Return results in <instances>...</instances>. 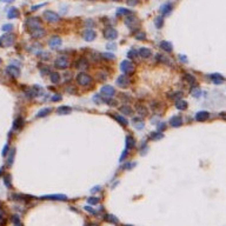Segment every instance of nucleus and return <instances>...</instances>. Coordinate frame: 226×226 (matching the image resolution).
<instances>
[{"instance_id": "1", "label": "nucleus", "mask_w": 226, "mask_h": 226, "mask_svg": "<svg viewBox=\"0 0 226 226\" xmlns=\"http://www.w3.org/2000/svg\"><path fill=\"white\" fill-rule=\"evenodd\" d=\"M14 40H15V36L14 34H11V33H6L4 36L0 37V47H9L14 44Z\"/></svg>"}, {"instance_id": "2", "label": "nucleus", "mask_w": 226, "mask_h": 226, "mask_svg": "<svg viewBox=\"0 0 226 226\" xmlns=\"http://www.w3.org/2000/svg\"><path fill=\"white\" fill-rule=\"evenodd\" d=\"M77 82L79 85H81V86H89L92 82V78L90 77L89 74H86L84 72H80L77 75Z\"/></svg>"}, {"instance_id": "3", "label": "nucleus", "mask_w": 226, "mask_h": 226, "mask_svg": "<svg viewBox=\"0 0 226 226\" xmlns=\"http://www.w3.org/2000/svg\"><path fill=\"white\" fill-rule=\"evenodd\" d=\"M42 17H44V19L46 21H48V23H52V24H56L58 23V21L60 20L59 15L54 12H52V11H45L44 13H42Z\"/></svg>"}, {"instance_id": "4", "label": "nucleus", "mask_w": 226, "mask_h": 226, "mask_svg": "<svg viewBox=\"0 0 226 226\" xmlns=\"http://www.w3.org/2000/svg\"><path fill=\"white\" fill-rule=\"evenodd\" d=\"M100 93H101L100 94L101 97H105L106 99H110L115 94V90H114V87H112V86L106 85V86H103V87L100 89Z\"/></svg>"}, {"instance_id": "5", "label": "nucleus", "mask_w": 226, "mask_h": 226, "mask_svg": "<svg viewBox=\"0 0 226 226\" xmlns=\"http://www.w3.org/2000/svg\"><path fill=\"white\" fill-rule=\"evenodd\" d=\"M54 66L57 68H60V70H65L68 67V59L65 57V56H60L56 59L54 61Z\"/></svg>"}, {"instance_id": "6", "label": "nucleus", "mask_w": 226, "mask_h": 226, "mask_svg": "<svg viewBox=\"0 0 226 226\" xmlns=\"http://www.w3.org/2000/svg\"><path fill=\"white\" fill-rule=\"evenodd\" d=\"M120 70H121L124 73H126V74H132V73L134 72V66H133V64H132L131 61L124 60V61H121V64H120Z\"/></svg>"}, {"instance_id": "7", "label": "nucleus", "mask_w": 226, "mask_h": 226, "mask_svg": "<svg viewBox=\"0 0 226 226\" xmlns=\"http://www.w3.org/2000/svg\"><path fill=\"white\" fill-rule=\"evenodd\" d=\"M104 37L107 40H115L118 37V32L112 27H107L104 30Z\"/></svg>"}, {"instance_id": "8", "label": "nucleus", "mask_w": 226, "mask_h": 226, "mask_svg": "<svg viewBox=\"0 0 226 226\" xmlns=\"http://www.w3.org/2000/svg\"><path fill=\"white\" fill-rule=\"evenodd\" d=\"M26 26L28 27L30 31H32V30H34V28L41 27V23L38 20V18H28L26 20Z\"/></svg>"}, {"instance_id": "9", "label": "nucleus", "mask_w": 226, "mask_h": 226, "mask_svg": "<svg viewBox=\"0 0 226 226\" xmlns=\"http://www.w3.org/2000/svg\"><path fill=\"white\" fill-rule=\"evenodd\" d=\"M6 72L8 73V75H11V77H13V78H18L20 75V68L14 65H8L6 67Z\"/></svg>"}, {"instance_id": "10", "label": "nucleus", "mask_w": 226, "mask_h": 226, "mask_svg": "<svg viewBox=\"0 0 226 226\" xmlns=\"http://www.w3.org/2000/svg\"><path fill=\"white\" fill-rule=\"evenodd\" d=\"M128 84H130V80H128V78L126 77V75H124V74L119 75V78L117 79V85L119 86V87H121V89L128 87Z\"/></svg>"}, {"instance_id": "11", "label": "nucleus", "mask_w": 226, "mask_h": 226, "mask_svg": "<svg viewBox=\"0 0 226 226\" xmlns=\"http://www.w3.org/2000/svg\"><path fill=\"white\" fill-rule=\"evenodd\" d=\"M61 44H62V40H61V38L57 37V36L52 37V38L48 40V46H50L51 48H58V47H59Z\"/></svg>"}, {"instance_id": "12", "label": "nucleus", "mask_w": 226, "mask_h": 226, "mask_svg": "<svg viewBox=\"0 0 226 226\" xmlns=\"http://www.w3.org/2000/svg\"><path fill=\"white\" fill-rule=\"evenodd\" d=\"M41 199H46V200H67V196L65 194H47V196H42Z\"/></svg>"}, {"instance_id": "13", "label": "nucleus", "mask_w": 226, "mask_h": 226, "mask_svg": "<svg viewBox=\"0 0 226 226\" xmlns=\"http://www.w3.org/2000/svg\"><path fill=\"white\" fill-rule=\"evenodd\" d=\"M82 37H84V39H85L86 41H93V40L95 39L97 34H95V32H94L92 28H87V30H86L84 33H82Z\"/></svg>"}, {"instance_id": "14", "label": "nucleus", "mask_w": 226, "mask_h": 226, "mask_svg": "<svg viewBox=\"0 0 226 226\" xmlns=\"http://www.w3.org/2000/svg\"><path fill=\"white\" fill-rule=\"evenodd\" d=\"M30 33H31L32 38H37L38 39V38H41V37L45 36V30L42 27H38V28H34V30L30 31Z\"/></svg>"}, {"instance_id": "15", "label": "nucleus", "mask_w": 226, "mask_h": 226, "mask_svg": "<svg viewBox=\"0 0 226 226\" xmlns=\"http://www.w3.org/2000/svg\"><path fill=\"white\" fill-rule=\"evenodd\" d=\"M209 117H210V113L207 111H200L196 114V120L197 121H205L209 119Z\"/></svg>"}, {"instance_id": "16", "label": "nucleus", "mask_w": 226, "mask_h": 226, "mask_svg": "<svg viewBox=\"0 0 226 226\" xmlns=\"http://www.w3.org/2000/svg\"><path fill=\"white\" fill-rule=\"evenodd\" d=\"M75 67L80 68V70H86L89 67V61L85 58H80V59L77 60V62H75Z\"/></svg>"}, {"instance_id": "17", "label": "nucleus", "mask_w": 226, "mask_h": 226, "mask_svg": "<svg viewBox=\"0 0 226 226\" xmlns=\"http://www.w3.org/2000/svg\"><path fill=\"white\" fill-rule=\"evenodd\" d=\"M172 8H173V5H172V3L167 1V3H165L164 5H161V7H160V12L166 15V14H168V13L171 12Z\"/></svg>"}, {"instance_id": "18", "label": "nucleus", "mask_w": 226, "mask_h": 226, "mask_svg": "<svg viewBox=\"0 0 226 226\" xmlns=\"http://www.w3.org/2000/svg\"><path fill=\"white\" fill-rule=\"evenodd\" d=\"M181 124H182V119H181V117H179V115H174V117H172L170 119V125L173 126V127H179Z\"/></svg>"}, {"instance_id": "19", "label": "nucleus", "mask_w": 226, "mask_h": 226, "mask_svg": "<svg viewBox=\"0 0 226 226\" xmlns=\"http://www.w3.org/2000/svg\"><path fill=\"white\" fill-rule=\"evenodd\" d=\"M135 146V139L132 137V135H127L126 137V147L128 150H131Z\"/></svg>"}, {"instance_id": "20", "label": "nucleus", "mask_w": 226, "mask_h": 226, "mask_svg": "<svg viewBox=\"0 0 226 226\" xmlns=\"http://www.w3.org/2000/svg\"><path fill=\"white\" fill-rule=\"evenodd\" d=\"M139 54H140V57L142 58H150L151 57V50L150 48H146V47H142V48H139Z\"/></svg>"}, {"instance_id": "21", "label": "nucleus", "mask_w": 226, "mask_h": 226, "mask_svg": "<svg viewBox=\"0 0 226 226\" xmlns=\"http://www.w3.org/2000/svg\"><path fill=\"white\" fill-rule=\"evenodd\" d=\"M7 17H8V19H15V18H18L19 17V11L15 7L9 8L8 13H7Z\"/></svg>"}, {"instance_id": "22", "label": "nucleus", "mask_w": 226, "mask_h": 226, "mask_svg": "<svg viewBox=\"0 0 226 226\" xmlns=\"http://www.w3.org/2000/svg\"><path fill=\"white\" fill-rule=\"evenodd\" d=\"M135 111H137V113H139L140 115H146L147 114V107L146 106H144V105H137L135 106Z\"/></svg>"}, {"instance_id": "23", "label": "nucleus", "mask_w": 226, "mask_h": 226, "mask_svg": "<svg viewBox=\"0 0 226 226\" xmlns=\"http://www.w3.org/2000/svg\"><path fill=\"white\" fill-rule=\"evenodd\" d=\"M184 79H185V81H186L187 84H190V85H194V84H196V78H194V75H192V74H190V73H185V74H184Z\"/></svg>"}, {"instance_id": "24", "label": "nucleus", "mask_w": 226, "mask_h": 226, "mask_svg": "<svg viewBox=\"0 0 226 226\" xmlns=\"http://www.w3.org/2000/svg\"><path fill=\"white\" fill-rule=\"evenodd\" d=\"M104 219H105L107 223H111V224H119V220H118L117 217H114L113 214H105Z\"/></svg>"}, {"instance_id": "25", "label": "nucleus", "mask_w": 226, "mask_h": 226, "mask_svg": "<svg viewBox=\"0 0 226 226\" xmlns=\"http://www.w3.org/2000/svg\"><path fill=\"white\" fill-rule=\"evenodd\" d=\"M159 46L163 48L164 51H166V52H171L172 51V44H171V42H168V41H166V40L161 41Z\"/></svg>"}, {"instance_id": "26", "label": "nucleus", "mask_w": 226, "mask_h": 226, "mask_svg": "<svg viewBox=\"0 0 226 226\" xmlns=\"http://www.w3.org/2000/svg\"><path fill=\"white\" fill-rule=\"evenodd\" d=\"M57 111L59 114H70L72 112V109L68 106H60V107H58Z\"/></svg>"}, {"instance_id": "27", "label": "nucleus", "mask_w": 226, "mask_h": 226, "mask_svg": "<svg viewBox=\"0 0 226 226\" xmlns=\"http://www.w3.org/2000/svg\"><path fill=\"white\" fill-rule=\"evenodd\" d=\"M24 126V120H23V118H17V119L14 120V124H13V128L14 130H20L21 127Z\"/></svg>"}, {"instance_id": "28", "label": "nucleus", "mask_w": 226, "mask_h": 226, "mask_svg": "<svg viewBox=\"0 0 226 226\" xmlns=\"http://www.w3.org/2000/svg\"><path fill=\"white\" fill-rule=\"evenodd\" d=\"M11 220H12V224L14 226H24L23 223H21V220H20V217L18 216V214H13V216L11 217Z\"/></svg>"}, {"instance_id": "29", "label": "nucleus", "mask_w": 226, "mask_h": 226, "mask_svg": "<svg viewBox=\"0 0 226 226\" xmlns=\"http://www.w3.org/2000/svg\"><path fill=\"white\" fill-rule=\"evenodd\" d=\"M176 107L180 111L186 110L187 109V103L185 100H178V101H176Z\"/></svg>"}, {"instance_id": "30", "label": "nucleus", "mask_w": 226, "mask_h": 226, "mask_svg": "<svg viewBox=\"0 0 226 226\" xmlns=\"http://www.w3.org/2000/svg\"><path fill=\"white\" fill-rule=\"evenodd\" d=\"M119 111H120L123 114H125V115H131V114H132V109H131V107H128L127 105L121 106L120 109H119Z\"/></svg>"}, {"instance_id": "31", "label": "nucleus", "mask_w": 226, "mask_h": 226, "mask_svg": "<svg viewBox=\"0 0 226 226\" xmlns=\"http://www.w3.org/2000/svg\"><path fill=\"white\" fill-rule=\"evenodd\" d=\"M211 79L213 80L214 84H217V85H218V84H221L223 80H224L220 74H211Z\"/></svg>"}, {"instance_id": "32", "label": "nucleus", "mask_w": 226, "mask_h": 226, "mask_svg": "<svg viewBox=\"0 0 226 226\" xmlns=\"http://www.w3.org/2000/svg\"><path fill=\"white\" fill-rule=\"evenodd\" d=\"M51 81H52L53 84H58V82L60 81V74L57 73V72L51 73Z\"/></svg>"}, {"instance_id": "33", "label": "nucleus", "mask_w": 226, "mask_h": 226, "mask_svg": "<svg viewBox=\"0 0 226 226\" xmlns=\"http://www.w3.org/2000/svg\"><path fill=\"white\" fill-rule=\"evenodd\" d=\"M52 112V110L50 109V107H46V109H44V110H40L39 112H38V114H37V117L38 118H41V117H45V115H47V114H50Z\"/></svg>"}, {"instance_id": "34", "label": "nucleus", "mask_w": 226, "mask_h": 226, "mask_svg": "<svg viewBox=\"0 0 226 226\" xmlns=\"http://www.w3.org/2000/svg\"><path fill=\"white\" fill-rule=\"evenodd\" d=\"M135 23H137V18H134V17H127V19H126V25L127 26L133 27V25Z\"/></svg>"}, {"instance_id": "35", "label": "nucleus", "mask_w": 226, "mask_h": 226, "mask_svg": "<svg viewBox=\"0 0 226 226\" xmlns=\"http://www.w3.org/2000/svg\"><path fill=\"white\" fill-rule=\"evenodd\" d=\"M14 154H15V150L12 148V150H11V152H9V156H8V160H7V164H8V165H12Z\"/></svg>"}, {"instance_id": "36", "label": "nucleus", "mask_w": 226, "mask_h": 226, "mask_svg": "<svg viewBox=\"0 0 226 226\" xmlns=\"http://www.w3.org/2000/svg\"><path fill=\"white\" fill-rule=\"evenodd\" d=\"M114 119H115L117 121H119L121 125H127V124H128V121L125 119L124 117H121V115H114Z\"/></svg>"}, {"instance_id": "37", "label": "nucleus", "mask_w": 226, "mask_h": 226, "mask_svg": "<svg viewBox=\"0 0 226 226\" xmlns=\"http://www.w3.org/2000/svg\"><path fill=\"white\" fill-rule=\"evenodd\" d=\"M117 14H118V15L131 14V11H130V9H126V8H118V11H117Z\"/></svg>"}, {"instance_id": "38", "label": "nucleus", "mask_w": 226, "mask_h": 226, "mask_svg": "<svg viewBox=\"0 0 226 226\" xmlns=\"http://www.w3.org/2000/svg\"><path fill=\"white\" fill-rule=\"evenodd\" d=\"M163 25H164V19L161 18V17L156 18V26H157V28H161V27H163Z\"/></svg>"}, {"instance_id": "39", "label": "nucleus", "mask_w": 226, "mask_h": 226, "mask_svg": "<svg viewBox=\"0 0 226 226\" xmlns=\"http://www.w3.org/2000/svg\"><path fill=\"white\" fill-rule=\"evenodd\" d=\"M127 57L130 58V59H134V58H137V57H138V51H135V50H131V51H128Z\"/></svg>"}, {"instance_id": "40", "label": "nucleus", "mask_w": 226, "mask_h": 226, "mask_svg": "<svg viewBox=\"0 0 226 226\" xmlns=\"http://www.w3.org/2000/svg\"><path fill=\"white\" fill-rule=\"evenodd\" d=\"M4 182H5V185H6L8 188L12 187V182H11V177H9L8 174H6V176L4 177Z\"/></svg>"}, {"instance_id": "41", "label": "nucleus", "mask_w": 226, "mask_h": 226, "mask_svg": "<svg viewBox=\"0 0 226 226\" xmlns=\"http://www.w3.org/2000/svg\"><path fill=\"white\" fill-rule=\"evenodd\" d=\"M87 203L91 204V205H95V204L99 203V198H97V197H90V198H87Z\"/></svg>"}, {"instance_id": "42", "label": "nucleus", "mask_w": 226, "mask_h": 226, "mask_svg": "<svg viewBox=\"0 0 226 226\" xmlns=\"http://www.w3.org/2000/svg\"><path fill=\"white\" fill-rule=\"evenodd\" d=\"M172 94H173V95H171L170 94V98L171 99H173V100H179V98H181V93H179V92H177V93H172Z\"/></svg>"}, {"instance_id": "43", "label": "nucleus", "mask_w": 226, "mask_h": 226, "mask_svg": "<svg viewBox=\"0 0 226 226\" xmlns=\"http://www.w3.org/2000/svg\"><path fill=\"white\" fill-rule=\"evenodd\" d=\"M191 93H192V95L193 97H196V98H198V97H200V90L199 89H192V91H191Z\"/></svg>"}, {"instance_id": "44", "label": "nucleus", "mask_w": 226, "mask_h": 226, "mask_svg": "<svg viewBox=\"0 0 226 226\" xmlns=\"http://www.w3.org/2000/svg\"><path fill=\"white\" fill-rule=\"evenodd\" d=\"M145 37H146V34L144 33V32H139V33L135 34V39H138V40H144Z\"/></svg>"}, {"instance_id": "45", "label": "nucleus", "mask_w": 226, "mask_h": 226, "mask_svg": "<svg viewBox=\"0 0 226 226\" xmlns=\"http://www.w3.org/2000/svg\"><path fill=\"white\" fill-rule=\"evenodd\" d=\"M13 28V25L12 24H6V25H4L3 26V31H5V32H8V31H11V30H12Z\"/></svg>"}, {"instance_id": "46", "label": "nucleus", "mask_w": 226, "mask_h": 226, "mask_svg": "<svg viewBox=\"0 0 226 226\" xmlns=\"http://www.w3.org/2000/svg\"><path fill=\"white\" fill-rule=\"evenodd\" d=\"M105 59H114V54H112V53H103V54H101Z\"/></svg>"}, {"instance_id": "47", "label": "nucleus", "mask_w": 226, "mask_h": 226, "mask_svg": "<svg viewBox=\"0 0 226 226\" xmlns=\"http://www.w3.org/2000/svg\"><path fill=\"white\" fill-rule=\"evenodd\" d=\"M126 3L128 6H135L139 3V0H126Z\"/></svg>"}, {"instance_id": "48", "label": "nucleus", "mask_w": 226, "mask_h": 226, "mask_svg": "<svg viewBox=\"0 0 226 226\" xmlns=\"http://www.w3.org/2000/svg\"><path fill=\"white\" fill-rule=\"evenodd\" d=\"M84 210H85V211H87L89 213H92V214H95V213H97V211H95L93 207H90V206H85V207H84Z\"/></svg>"}, {"instance_id": "49", "label": "nucleus", "mask_w": 226, "mask_h": 226, "mask_svg": "<svg viewBox=\"0 0 226 226\" xmlns=\"http://www.w3.org/2000/svg\"><path fill=\"white\" fill-rule=\"evenodd\" d=\"M151 138L152 139H160V138H163V134L159 133V132H154L152 135H151Z\"/></svg>"}, {"instance_id": "50", "label": "nucleus", "mask_w": 226, "mask_h": 226, "mask_svg": "<svg viewBox=\"0 0 226 226\" xmlns=\"http://www.w3.org/2000/svg\"><path fill=\"white\" fill-rule=\"evenodd\" d=\"M52 101H58V100H60L61 99V97L60 95H54V97H52Z\"/></svg>"}, {"instance_id": "51", "label": "nucleus", "mask_w": 226, "mask_h": 226, "mask_svg": "<svg viewBox=\"0 0 226 226\" xmlns=\"http://www.w3.org/2000/svg\"><path fill=\"white\" fill-rule=\"evenodd\" d=\"M7 152H8V145H5V147H4V150H3V156H6Z\"/></svg>"}, {"instance_id": "52", "label": "nucleus", "mask_w": 226, "mask_h": 226, "mask_svg": "<svg viewBox=\"0 0 226 226\" xmlns=\"http://www.w3.org/2000/svg\"><path fill=\"white\" fill-rule=\"evenodd\" d=\"M100 188H101L100 186H95V187H93V188L91 190V192H92V193H94V192H98Z\"/></svg>"}, {"instance_id": "53", "label": "nucleus", "mask_w": 226, "mask_h": 226, "mask_svg": "<svg viewBox=\"0 0 226 226\" xmlns=\"http://www.w3.org/2000/svg\"><path fill=\"white\" fill-rule=\"evenodd\" d=\"M135 127H137V128H139V130H140V128H143V127H144V124H143V123H140L139 125H135Z\"/></svg>"}, {"instance_id": "54", "label": "nucleus", "mask_w": 226, "mask_h": 226, "mask_svg": "<svg viewBox=\"0 0 226 226\" xmlns=\"http://www.w3.org/2000/svg\"><path fill=\"white\" fill-rule=\"evenodd\" d=\"M107 48H109V50H110V48H111V50H114L115 46H114V45H107Z\"/></svg>"}, {"instance_id": "55", "label": "nucleus", "mask_w": 226, "mask_h": 226, "mask_svg": "<svg viewBox=\"0 0 226 226\" xmlns=\"http://www.w3.org/2000/svg\"><path fill=\"white\" fill-rule=\"evenodd\" d=\"M3 3H12V1H14V0H1Z\"/></svg>"}, {"instance_id": "56", "label": "nucleus", "mask_w": 226, "mask_h": 226, "mask_svg": "<svg viewBox=\"0 0 226 226\" xmlns=\"http://www.w3.org/2000/svg\"><path fill=\"white\" fill-rule=\"evenodd\" d=\"M180 59H181L182 61H186V58H184V56H180Z\"/></svg>"}, {"instance_id": "57", "label": "nucleus", "mask_w": 226, "mask_h": 226, "mask_svg": "<svg viewBox=\"0 0 226 226\" xmlns=\"http://www.w3.org/2000/svg\"><path fill=\"white\" fill-rule=\"evenodd\" d=\"M89 226H99V225H98V224H90Z\"/></svg>"}, {"instance_id": "58", "label": "nucleus", "mask_w": 226, "mask_h": 226, "mask_svg": "<svg viewBox=\"0 0 226 226\" xmlns=\"http://www.w3.org/2000/svg\"><path fill=\"white\" fill-rule=\"evenodd\" d=\"M3 172H4V168H0V176L3 174Z\"/></svg>"}, {"instance_id": "59", "label": "nucleus", "mask_w": 226, "mask_h": 226, "mask_svg": "<svg viewBox=\"0 0 226 226\" xmlns=\"http://www.w3.org/2000/svg\"><path fill=\"white\" fill-rule=\"evenodd\" d=\"M112 1H120V0H112Z\"/></svg>"}, {"instance_id": "60", "label": "nucleus", "mask_w": 226, "mask_h": 226, "mask_svg": "<svg viewBox=\"0 0 226 226\" xmlns=\"http://www.w3.org/2000/svg\"><path fill=\"white\" fill-rule=\"evenodd\" d=\"M125 226H131V225H125Z\"/></svg>"}, {"instance_id": "61", "label": "nucleus", "mask_w": 226, "mask_h": 226, "mask_svg": "<svg viewBox=\"0 0 226 226\" xmlns=\"http://www.w3.org/2000/svg\"><path fill=\"white\" fill-rule=\"evenodd\" d=\"M0 64H1V59H0Z\"/></svg>"}]
</instances>
